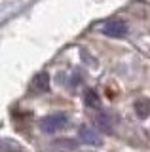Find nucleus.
<instances>
[{
    "label": "nucleus",
    "instance_id": "obj_1",
    "mask_svg": "<svg viewBox=\"0 0 150 152\" xmlns=\"http://www.w3.org/2000/svg\"><path fill=\"white\" fill-rule=\"evenodd\" d=\"M67 126V116L65 114H50L40 122V129L44 133H55Z\"/></svg>",
    "mask_w": 150,
    "mask_h": 152
},
{
    "label": "nucleus",
    "instance_id": "obj_2",
    "mask_svg": "<svg viewBox=\"0 0 150 152\" xmlns=\"http://www.w3.org/2000/svg\"><path fill=\"white\" fill-rule=\"evenodd\" d=\"M103 32H105L106 36L120 38V36H125L127 25H125V21H122V19H110V21L103 27Z\"/></svg>",
    "mask_w": 150,
    "mask_h": 152
},
{
    "label": "nucleus",
    "instance_id": "obj_3",
    "mask_svg": "<svg viewBox=\"0 0 150 152\" xmlns=\"http://www.w3.org/2000/svg\"><path fill=\"white\" fill-rule=\"evenodd\" d=\"M80 139L86 142V145H90V146H101V145H103L101 135H99L95 129L87 127V126H82V127H80Z\"/></svg>",
    "mask_w": 150,
    "mask_h": 152
},
{
    "label": "nucleus",
    "instance_id": "obj_4",
    "mask_svg": "<svg viewBox=\"0 0 150 152\" xmlns=\"http://www.w3.org/2000/svg\"><path fill=\"white\" fill-rule=\"evenodd\" d=\"M31 89L34 93H42L50 89V74L48 72H38L31 82Z\"/></svg>",
    "mask_w": 150,
    "mask_h": 152
},
{
    "label": "nucleus",
    "instance_id": "obj_5",
    "mask_svg": "<svg viewBox=\"0 0 150 152\" xmlns=\"http://www.w3.org/2000/svg\"><path fill=\"white\" fill-rule=\"evenodd\" d=\"M84 103H86L87 107H91V108H99L101 99H99V95H97L95 89H87V91L84 93Z\"/></svg>",
    "mask_w": 150,
    "mask_h": 152
},
{
    "label": "nucleus",
    "instance_id": "obj_6",
    "mask_svg": "<svg viewBox=\"0 0 150 152\" xmlns=\"http://www.w3.org/2000/svg\"><path fill=\"white\" fill-rule=\"evenodd\" d=\"M135 112H137L139 118L150 116V101H146V99H141V101H137V103H135Z\"/></svg>",
    "mask_w": 150,
    "mask_h": 152
},
{
    "label": "nucleus",
    "instance_id": "obj_7",
    "mask_svg": "<svg viewBox=\"0 0 150 152\" xmlns=\"http://www.w3.org/2000/svg\"><path fill=\"white\" fill-rule=\"evenodd\" d=\"M95 120H97V124H99V127H103V129H110V116L108 114H99Z\"/></svg>",
    "mask_w": 150,
    "mask_h": 152
}]
</instances>
